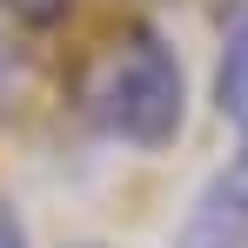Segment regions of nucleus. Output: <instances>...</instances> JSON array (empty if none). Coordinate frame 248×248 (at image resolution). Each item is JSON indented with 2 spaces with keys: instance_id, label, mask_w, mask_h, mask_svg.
Listing matches in <instances>:
<instances>
[{
  "instance_id": "nucleus-1",
  "label": "nucleus",
  "mask_w": 248,
  "mask_h": 248,
  "mask_svg": "<svg viewBox=\"0 0 248 248\" xmlns=\"http://www.w3.org/2000/svg\"><path fill=\"white\" fill-rule=\"evenodd\" d=\"M87 121L134 155H161L188 127V67L155 20L121 27L87 74Z\"/></svg>"
},
{
  "instance_id": "nucleus-6",
  "label": "nucleus",
  "mask_w": 248,
  "mask_h": 248,
  "mask_svg": "<svg viewBox=\"0 0 248 248\" xmlns=\"http://www.w3.org/2000/svg\"><path fill=\"white\" fill-rule=\"evenodd\" d=\"M74 248H101V242H74Z\"/></svg>"
},
{
  "instance_id": "nucleus-2",
  "label": "nucleus",
  "mask_w": 248,
  "mask_h": 248,
  "mask_svg": "<svg viewBox=\"0 0 248 248\" xmlns=\"http://www.w3.org/2000/svg\"><path fill=\"white\" fill-rule=\"evenodd\" d=\"M174 248H248V148L208 174V188L174 228Z\"/></svg>"
},
{
  "instance_id": "nucleus-4",
  "label": "nucleus",
  "mask_w": 248,
  "mask_h": 248,
  "mask_svg": "<svg viewBox=\"0 0 248 248\" xmlns=\"http://www.w3.org/2000/svg\"><path fill=\"white\" fill-rule=\"evenodd\" d=\"M0 14H14L20 27H61L74 14V0H0Z\"/></svg>"
},
{
  "instance_id": "nucleus-3",
  "label": "nucleus",
  "mask_w": 248,
  "mask_h": 248,
  "mask_svg": "<svg viewBox=\"0 0 248 248\" xmlns=\"http://www.w3.org/2000/svg\"><path fill=\"white\" fill-rule=\"evenodd\" d=\"M208 94H215V114L248 148V0H228V14H221V47H215V87Z\"/></svg>"
},
{
  "instance_id": "nucleus-5",
  "label": "nucleus",
  "mask_w": 248,
  "mask_h": 248,
  "mask_svg": "<svg viewBox=\"0 0 248 248\" xmlns=\"http://www.w3.org/2000/svg\"><path fill=\"white\" fill-rule=\"evenodd\" d=\"M0 248H34L27 242V221H20V208L0 195Z\"/></svg>"
}]
</instances>
